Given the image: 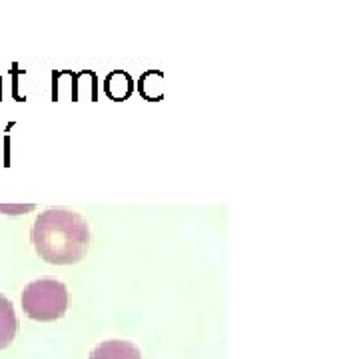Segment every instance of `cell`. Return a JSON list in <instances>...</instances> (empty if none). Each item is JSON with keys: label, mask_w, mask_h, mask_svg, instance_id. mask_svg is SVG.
Masks as SVG:
<instances>
[{"label": "cell", "mask_w": 359, "mask_h": 359, "mask_svg": "<svg viewBox=\"0 0 359 359\" xmlns=\"http://www.w3.org/2000/svg\"><path fill=\"white\" fill-rule=\"evenodd\" d=\"M30 236L36 254L52 266L78 264L88 252V222L66 208L44 210L34 222Z\"/></svg>", "instance_id": "6da1fadb"}, {"label": "cell", "mask_w": 359, "mask_h": 359, "mask_svg": "<svg viewBox=\"0 0 359 359\" xmlns=\"http://www.w3.org/2000/svg\"><path fill=\"white\" fill-rule=\"evenodd\" d=\"M20 302L30 320L56 321L68 309V290L58 280H36L26 285Z\"/></svg>", "instance_id": "7a4b0ae2"}, {"label": "cell", "mask_w": 359, "mask_h": 359, "mask_svg": "<svg viewBox=\"0 0 359 359\" xmlns=\"http://www.w3.org/2000/svg\"><path fill=\"white\" fill-rule=\"evenodd\" d=\"M88 359H142L138 347L124 339H108L92 349Z\"/></svg>", "instance_id": "3957f363"}, {"label": "cell", "mask_w": 359, "mask_h": 359, "mask_svg": "<svg viewBox=\"0 0 359 359\" xmlns=\"http://www.w3.org/2000/svg\"><path fill=\"white\" fill-rule=\"evenodd\" d=\"M16 332H18V320L13 302L0 294V351L13 344Z\"/></svg>", "instance_id": "277c9868"}, {"label": "cell", "mask_w": 359, "mask_h": 359, "mask_svg": "<svg viewBox=\"0 0 359 359\" xmlns=\"http://www.w3.org/2000/svg\"><path fill=\"white\" fill-rule=\"evenodd\" d=\"M106 90H108L110 96L122 100L132 92V78L126 72H112L106 80Z\"/></svg>", "instance_id": "5b68a950"}, {"label": "cell", "mask_w": 359, "mask_h": 359, "mask_svg": "<svg viewBox=\"0 0 359 359\" xmlns=\"http://www.w3.org/2000/svg\"><path fill=\"white\" fill-rule=\"evenodd\" d=\"M34 210V205L28 204V205H6V204H0V212L2 214H11V216H18V214H28V212H32Z\"/></svg>", "instance_id": "8992f818"}]
</instances>
